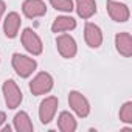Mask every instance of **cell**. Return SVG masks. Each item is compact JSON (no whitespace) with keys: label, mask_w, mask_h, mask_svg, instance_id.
Listing matches in <instances>:
<instances>
[{"label":"cell","mask_w":132,"mask_h":132,"mask_svg":"<svg viewBox=\"0 0 132 132\" xmlns=\"http://www.w3.org/2000/svg\"><path fill=\"white\" fill-rule=\"evenodd\" d=\"M76 28V20L70 16H59L54 19L53 25H51V31L53 33H62V31H70Z\"/></svg>","instance_id":"4fadbf2b"},{"label":"cell","mask_w":132,"mask_h":132,"mask_svg":"<svg viewBox=\"0 0 132 132\" xmlns=\"http://www.w3.org/2000/svg\"><path fill=\"white\" fill-rule=\"evenodd\" d=\"M14 127L19 132H31L34 129L33 123H31V120H30V117H28L27 112L16 113V117H14Z\"/></svg>","instance_id":"2e32d148"},{"label":"cell","mask_w":132,"mask_h":132,"mask_svg":"<svg viewBox=\"0 0 132 132\" xmlns=\"http://www.w3.org/2000/svg\"><path fill=\"white\" fill-rule=\"evenodd\" d=\"M50 3L57 11H64V13H72L73 11V2L72 0H50Z\"/></svg>","instance_id":"e0dca14e"},{"label":"cell","mask_w":132,"mask_h":132,"mask_svg":"<svg viewBox=\"0 0 132 132\" xmlns=\"http://www.w3.org/2000/svg\"><path fill=\"white\" fill-rule=\"evenodd\" d=\"M57 127L62 132H73L76 130V120L73 118L70 112H61L57 118Z\"/></svg>","instance_id":"9a60e30c"},{"label":"cell","mask_w":132,"mask_h":132,"mask_svg":"<svg viewBox=\"0 0 132 132\" xmlns=\"http://www.w3.org/2000/svg\"><path fill=\"white\" fill-rule=\"evenodd\" d=\"M107 13L115 22H127L129 20V8L120 2H113V0H107Z\"/></svg>","instance_id":"30bf717a"},{"label":"cell","mask_w":132,"mask_h":132,"mask_svg":"<svg viewBox=\"0 0 132 132\" xmlns=\"http://www.w3.org/2000/svg\"><path fill=\"white\" fill-rule=\"evenodd\" d=\"M5 10H6L5 2H3V0H0V19H2V16H3V13H5Z\"/></svg>","instance_id":"d6986e66"},{"label":"cell","mask_w":132,"mask_h":132,"mask_svg":"<svg viewBox=\"0 0 132 132\" xmlns=\"http://www.w3.org/2000/svg\"><path fill=\"white\" fill-rule=\"evenodd\" d=\"M2 130H5V132L8 130V132H10V130H11V127H10V126H5V127H2Z\"/></svg>","instance_id":"44dd1931"},{"label":"cell","mask_w":132,"mask_h":132,"mask_svg":"<svg viewBox=\"0 0 132 132\" xmlns=\"http://www.w3.org/2000/svg\"><path fill=\"white\" fill-rule=\"evenodd\" d=\"M22 11L28 19L42 17L47 13V6L42 0H25L22 5Z\"/></svg>","instance_id":"9c48e42d"},{"label":"cell","mask_w":132,"mask_h":132,"mask_svg":"<svg viewBox=\"0 0 132 132\" xmlns=\"http://www.w3.org/2000/svg\"><path fill=\"white\" fill-rule=\"evenodd\" d=\"M5 120H6V115H5V112H0V126H2V124L5 123Z\"/></svg>","instance_id":"ffe728a7"},{"label":"cell","mask_w":132,"mask_h":132,"mask_svg":"<svg viewBox=\"0 0 132 132\" xmlns=\"http://www.w3.org/2000/svg\"><path fill=\"white\" fill-rule=\"evenodd\" d=\"M51 89H53V78L47 72L37 73L30 82V90L33 95H44V93H48Z\"/></svg>","instance_id":"3957f363"},{"label":"cell","mask_w":132,"mask_h":132,"mask_svg":"<svg viewBox=\"0 0 132 132\" xmlns=\"http://www.w3.org/2000/svg\"><path fill=\"white\" fill-rule=\"evenodd\" d=\"M115 45L120 54H123L124 57H130L132 56V37L129 33H118L115 36Z\"/></svg>","instance_id":"8fae6325"},{"label":"cell","mask_w":132,"mask_h":132,"mask_svg":"<svg viewBox=\"0 0 132 132\" xmlns=\"http://www.w3.org/2000/svg\"><path fill=\"white\" fill-rule=\"evenodd\" d=\"M22 44H23L25 50L30 51L34 56L42 53V40L31 28H25L23 30V33H22Z\"/></svg>","instance_id":"8992f818"},{"label":"cell","mask_w":132,"mask_h":132,"mask_svg":"<svg viewBox=\"0 0 132 132\" xmlns=\"http://www.w3.org/2000/svg\"><path fill=\"white\" fill-rule=\"evenodd\" d=\"M69 104L70 107L76 112L78 117L81 118H86L89 113H90V106H89V101L86 100V96L79 92H70L69 93Z\"/></svg>","instance_id":"277c9868"},{"label":"cell","mask_w":132,"mask_h":132,"mask_svg":"<svg viewBox=\"0 0 132 132\" xmlns=\"http://www.w3.org/2000/svg\"><path fill=\"white\" fill-rule=\"evenodd\" d=\"M84 37H86V42L90 48H98L101 44H103V33H101V28L92 22H87L86 27H84Z\"/></svg>","instance_id":"ba28073f"},{"label":"cell","mask_w":132,"mask_h":132,"mask_svg":"<svg viewBox=\"0 0 132 132\" xmlns=\"http://www.w3.org/2000/svg\"><path fill=\"white\" fill-rule=\"evenodd\" d=\"M56 110H57V98L56 96L45 98L40 103V106H39V118H40V123L42 124H48L53 120Z\"/></svg>","instance_id":"52a82bcc"},{"label":"cell","mask_w":132,"mask_h":132,"mask_svg":"<svg viewBox=\"0 0 132 132\" xmlns=\"http://www.w3.org/2000/svg\"><path fill=\"white\" fill-rule=\"evenodd\" d=\"M76 13L82 19H90L96 13L95 0H76Z\"/></svg>","instance_id":"5bb4252c"},{"label":"cell","mask_w":132,"mask_h":132,"mask_svg":"<svg viewBox=\"0 0 132 132\" xmlns=\"http://www.w3.org/2000/svg\"><path fill=\"white\" fill-rule=\"evenodd\" d=\"M56 45H57V51H59L61 56L65 57V59L75 57V54H76V51H78V47H76L75 39H73L72 36H69V34H61V36H57Z\"/></svg>","instance_id":"5b68a950"},{"label":"cell","mask_w":132,"mask_h":132,"mask_svg":"<svg viewBox=\"0 0 132 132\" xmlns=\"http://www.w3.org/2000/svg\"><path fill=\"white\" fill-rule=\"evenodd\" d=\"M120 120L123 123H132V103L127 101L120 109Z\"/></svg>","instance_id":"ac0fdd59"},{"label":"cell","mask_w":132,"mask_h":132,"mask_svg":"<svg viewBox=\"0 0 132 132\" xmlns=\"http://www.w3.org/2000/svg\"><path fill=\"white\" fill-rule=\"evenodd\" d=\"M20 23H22V20H20V16H19L17 13H10V14L6 16V19H5V25H3L6 37H10V39H14V37L17 36V33H19Z\"/></svg>","instance_id":"7c38bea8"},{"label":"cell","mask_w":132,"mask_h":132,"mask_svg":"<svg viewBox=\"0 0 132 132\" xmlns=\"http://www.w3.org/2000/svg\"><path fill=\"white\" fill-rule=\"evenodd\" d=\"M3 95H5V103L8 106V109H16L19 107V104L22 103V92L17 87V84L13 79H6L3 82Z\"/></svg>","instance_id":"7a4b0ae2"},{"label":"cell","mask_w":132,"mask_h":132,"mask_svg":"<svg viewBox=\"0 0 132 132\" xmlns=\"http://www.w3.org/2000/svg\"><path fill=\"white\" fill-rule=\"evenodd\" d=\"M13 67L16 70V73L20 76V78H28L37 67V62L25 54H20V53H14L13 54Z\"/></svg>","instance_id":"6da1fadb"}]
</instances>
